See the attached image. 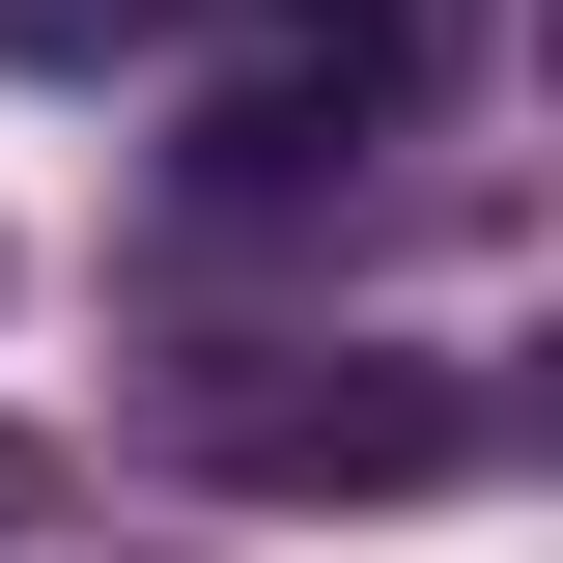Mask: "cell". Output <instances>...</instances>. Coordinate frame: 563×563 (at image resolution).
<instances>
[{
	"instance_id": "6da1fadb",
	"label": "cell",
	"mask_w": 563,
	"mask_h": 563,
	"mask_svg": "<svg viewBox=\"0 0 563 563\" xmlns=\"http://www.w3.org/2000/svg\"><path fill=\"white\" fill-rule=\"evenodd\" d=\"M169 451L225 507H422V479H479V395L422 339H225V366H169Z\"/></svg>"
},
{
	"instance_id": "3957f363",
	"label": "cell",
	"mask_w": 563,
	"mask_h": 563,
	"mask_svg": "<svg viewBox=\"0 0 563 563\" xmlns=\"http://www.w3.org/2000/svg\"><path fill=\"white\" fill-rule=\"evenodd\" d=\"M0 536H29V451H0Z\"/></svg>"
},
{
	"instance_id": "7a4b0ae2",
	"label": "cell",
	"mask_w": 563,
	"mask_h": 563,
	"mask_svg": "<svg viewBox=\"0 0 563 563\" xmlns=\"http://www.w3.org/2000/svg\"><path fill=\"white\" fill-rule=\"evenodd\" d=\"M169 0H0V57H141Z\"/></svg>"
}]
</instances>
